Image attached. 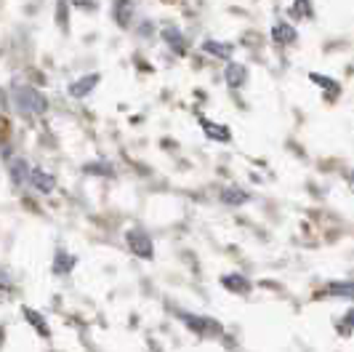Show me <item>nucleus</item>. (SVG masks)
<instances>
[{
  "label": "nucleus",
  "mask_w": 354,
  "mask_h": 352,
  "mask_svg": "<svg viewBox=\"0 0 354 352\" xmlns=\"http://www.w3.org/2000/svg\"><path fill=\"white\" fill-rule=\"evenodd\" d=\"M221 203L224 206H243V203H248V193H243L240 187H227V190H221Z\"/></svg>",
  "instance_id": "nucleus-16"
},
{
  "label": "nucleus",
  "mask_w": 354,
  "mask_h": 352,
  "mask_svg": "<svg viewBox=\"0 0 354 352\" xmlns=\"http://www.w3.org/2000/svg\"><path fill=\"white\" fill-rule=\"evenodd\" d=\"M309 80H312L315 86H319L322 91H325V99H328V102H333L338 94H341V86H338L336 80L325 78V75H317V72H312V75H309Z\"/></svg>",
  "instance_id": "nucleus-14"
},
{
  "label": "nucleus",
  "mask_w": 354,
  "mask_h": 352,
  "mask_svg": "<svg viewBox=\"0 0 354 352\" xmlns=\"http://www.w3.org/2000/svg\"><path fill=\"white\" fill-rule=\"evenodd\" d=\"M8 176H11V184L21 190V187H27L30 184V166H27V160L24 158H14L8 163Z\"/></svg>",
  "instance_id": "nucleus-6"
},
{
  "label": "nucleus",
  "mask_w": 354,
  "mask_h": 352,
  "mask_svg": "<svg viewBox=\"0 0 354 352\" xmlns=\"http://www.w3.org/2000/svg\"><path fill=\"white\" fill-rule=\"evenodd\" d=\"M312 17H315L312 0H293V6H290V19H312Z\"/></svg>",
  "instance_id": "nucleus-17"
},
{
  "label": "nucleus",
  "mask_w": 354,
  "mask_h": 352,
  "mask_svg": "<svg viewBox=\"0 0 354 352\" xmlns=\"http://www.w3.org/2000/svg\"><path fill=\"white\" fill-rule=\"evenodd\" d=\"M162 40L168 43V49H174V53H176V56H184V53L189 51V43H187L184 33H181L178 27H174V24L162 27Z\"/></svg>",
  "instance_id": "nucleus-5"
},
{
  "label": "nucleus",
  "mask_w": 354,
  "mask_h": 352,
  "mask_svg": "<svg viewBox=\"0 0 354 352\" xmlns=\"http://www.w3.org/2000/svg\"><path fill=\"white\" fill-rule=\"evenodd\" d=\"M75 264H77V259L59 248L56 256H53V275H70L72 270H75Z\"/></svg>",
  "instance_id": "nucleus-13"
},
{
  "label": "nucleus",
  "mask_w": 354,
  "mask_h": 352,
  "mask_svg": "<svg viewBox=\"0 0 354 352\" xmlns=\"http://www.w3.org/2000/svg\"><path fill=\"white\" fill-rule=\"evenodd\" d=\"M200 125H203V134H205L208 139H213V141H230L232 139L230 125L213 123V121H208V118H200Z\"/></svg>",
  "instance_id": "nucleus-11"
},
{
  "label": "nucleus",
  "mask_w": 354,
  "mask_h": 352,
  "mask_svg": "<svg viewBox=\"0 0 354 352\" xmlns=\"http://www.w3.org/2000/svg\"><path fill=\"white\" fill-rule=\"evenodd\" d=\"M56 21H59V27L64 33L70 30V0H59L56 3Z\"/></svg>",
  "instance_id": "nucleus-20"
},
{
  "label": "nucleus",
  "mask_w": 354,
  "mask_h": 352,
  "mask_svg": "<svg viewBox=\"0 0 354 352\" xmlns=\"http://www.w3.org/2000/svg\"><path fill=\"white\" fill-rule=\"evenodd\" d=\"M181 320L189 331H195L197 336H218L221 334V323L205 315H192V313H181Z\"/></svg>",
  "instance_id": "nucleus-3"
},
{
  "label": "nucleus",
  "mask_w": 354,
  "mask_h": 352,
  "mask_svg": "<svg viewBox=\"0 0 354 352\" xmlns=\"http://www.w3.org/2000/svg\"><path fill=\"white\" fill-rule=\"evenodd\" d=\"M272 40H274L277 46H293V43L299 40V33H296V27H293V24H288V21H277V24L272 27Z\"/></svg>",
  "instance_id": "nucleus-10"
},
{
  "label": "nucleus",
  "mask_w": 354,
  "mask_h": 352,
  "mask_svg": "<svg viewBox=\"0 0 354 352\" xmlns=\"http://www.w3.org/2000/svg\"><path fill=\"white\" fill-rule=\"evenodd\" d=\"M17 109L24 118H35V115H43L48 109V99L37 88L21 86L17 88Z\"/></svg>",
  "instance_id": "nucleus-1"
},
{
  "label": "nucleus",
  "mask_w": 354,
  "mask_h": 352,
  "mask_svg": "<svg viewBox=\"0 0 354 352\" xmlns=\"http://www.w3.org/2000/svg\"><path fill=\"white\" fill-rule=\"evenodd\" d=\"M224 78H227L230 88H243L248 83V70L243 64H237V62H230L227 70H224Z\"/></svg>",
  "instance_id": "nucleus-12"
},
{
  "label": "nucleus",
  "mask_w": 354,
  "mask_h": 352,
  "mask_svg": "<svg viewBox=\"0 0 354 352\" xmlns=\"http://www.w3.org/2000/svg\"><path fill=\"white\" fill-rule=\"evenodd\" d=\"M75 6H86V8H96V0H72Z\"/></svg>",
  "instance_id": "nucleus-23"
},
{
  "label": "nucleus",
  "mask_w": 354,
  "mask_h": 352,
  "mask_svg": "<svg viewBox=\"0 0 354 352\" xmlns=\"http://www.w3.org/2000/svg\"><path fill=\"white\" fill-rule=\"evenodd\" d=\"M21 315H24V320L35 328L37 334L43 336V339H51V326H48V320H46V315H40L37 310H32V307H21Z\"/></svg>",
  "instance_id": "nucleus-8"
},
{
  "label": "nucleus",
  "mask_w": 354,
  "mask_h": 352,
  "mask_svg": "<svg viewBox=\"0 0 354 352\" xmlns=\"http://www.w3.org/2000/svg\"><path fill=\"white\" fill-rule=\"evenodd\" d=\"M30 184L40 195H51L56 190V179L43 168H30Z\"/></svg>",
  "instance_id": "nucleus-7"
},
{
  "label": "nucleus",
  "mask_w": 354,
  "mask_h": 352,
  "mask_svg": "<svg viewBox=\"0 0 354 352\" xmlns=\"http://www.w3.org/2000/svg\"><path fill=\"white\" fill-rule=\"evenodd\" d=\"M14 285H11V281H8V275L0 270V291H11Z\"/></svg>",
  "instance_id": "nucleus-22"
},
{
  "label": "nucleus",
  "mask_w": 354,
  "mask_h": 352,
  "mask_svg": "<svg viewBox=\"0 0 354 352\" xmlns=\"http://www.w3.org/2000/svg\"><path fill=\"white\" fill-rule=\"evenodd\" d=\"M112 17H115V21H118L120 27H128L131 19H133V3H131V0H115Z\"/></svg>",
  "instance_id": "nucleus-15"
},
{
  "label": "nucleus",
  "mask_w": 354,
  "mask_h": 352,
  "mask_svg": "<svg viewBox=\"0 0 354 352\" xmlns=\"http://www.w3.org/2000/svg\"><path fill=\"white\" fill-rule=\"evenodd\" d=\"M99 80H102V75H99V72H88V75H83V78L72 80V83H70V96H72V99H86L91 91L99 86Z\"/></svg>",
  "instance_id": "nucleus-4"
},
{
  "label": "nucleus",
  "mask_w": 354,
  "mask_h": 352,
  "mask_svg": "<svg viewBox=\"0 0 354 352\" xmlns=\"http://www.w3.org/2000/svg\"><path fill=\"white\" fill-rule=\"evenodd\" d=\"M352 320H354L352 313H346V315H344V323H341V328H338L344 336H352Z\"/></svg>",
  "instance_id": "nucleus-21"
},
{
  "label": "nucleus",
  "mask_w": 354,
  "mask_h": 352,
  "mask_svg": "<svg viewBox=\"0 0 354 352\" xmlns=\"http://www.w3.org/2000/svg\"><path fill=\"white\" fill-rule=\"evenodd\" d=\"M221 285L227 288V291H232V294H237V297H245V294H250V281L245 278V275H240V272H230V275H224L221 278Z\"/></svg>",
  "instance_id": "nucleus-9"
},
{
  "label": "nucleus",
  "mask_w": 354,
  "mask_h": 352,
  "mask_svg": "<svg viewBox=\"0 0 354 352\" xmlns=\"http://www.w3.org/2000/svg\"><path fill=\"white\" fill-rule=\"evenodd\" d=\"M203 51L211 53V56H218V59H230L232 46H227V43H218V40H205V43H203Z\"/></svg>",
  "instance_id": "nucleus-19"
},
{
  "label": "nucleus",
  "mask_w": 354,
  "mask_h": 352,
  "mask_svg": "<svg viewBox=\"0 0 354 352\" xmlns=\"http://www.w3.org/2000/svg\"><path fill=\"white\" fill-rule=\"evenodd\" d=\"M322 297H341V299H352V281H344V283H330Z\"/></svg>",
  "instance_id": "nucleus-18"
},
{
  "label": "nucleus",
  "mask_w": 354,
  "mask_h": 352,
  "mask_svg": "<svg viewBox=\"0 0 354 352\" xmlns=\"http://www.w3.org/2000/svg\"><path fill=\"white\" fill-rule=\"evenodd\" d=\"M125 243H128V248H131L133 256L147 259V262L155 259V243H152V238H149L144 229H139V227L128 229V232H125Z\"/></svg>",
  "instance_id": "nucleus-2"
}]
</instances>
